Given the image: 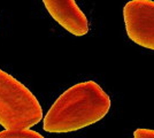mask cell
Masks as SVG:
<instances>
[{
  "instance_id": "6da1fadb",
  "label": "cell",
  "mask_w": 154,
  "mask_h": 138,
  "mask_svg": "<svg viewBox=\"0 0 154 138\" xmlns=\"http://www.w3.org/2000/svg\"><path fill=\"white\" fill-rule=\"evenodd\" d=\"M110 98L94 81L81 82L59 97L44 118V130L68 133L94 124L107 115Z\"/></svg>"
},
{
  "instance_id": "3957f363",
  "label": "cell",
  "mask_w": 154,
  "mask_h": 138,
  "mask_svg": "<svg viewBox=\"0 0 154 138\" xmlns=\"http://www.w3.org/2000/svg\"><path fill=\"white\" fill-rule=\"evenodd\" d=\"M125 31L135 44L154 51V0H130L123 7Z\"/></svg>"
},
{
  "instance_id": "5b68a950",
  "label": "cell",
  "mask_w": 154,
  "mask_h": 138,
  "mask_svg": "<svg viewBox=\"0 0 154 138\" xmlns=\"http://www.w3.org/2000/svg\"><path fill=\"white\" fill-rule=\"evenodd\" d=\"M0 138H45L37 131L31 129H19V130H4L0 131Z\"/></svg>"
},
{
  "instance_id": "277c9868",
  "label": "cell",
  "mask_w": 154,
  "mask_h": 138,
  "mask_svg": "<svg viewBox=\"0 0 154 138\" xmlns=\"http://www.w3.org/2000/svg\"><path fill=\"white\" fill-rule=\"evenodd\" d=\"M44 6L52 17L75 36L89 32V21L75 0H43Z\"/></svg>"
},
{
  "instance_id": "7a4b0ae2",
  "label": "cell",
  "mask_w": 154,
  "mask_h": 138,
  "mask_svg": "<svg viewBox=\"0 0 154 138\" xmlns=\"http://www.w3.org/2000/svg\"><path fill=\"white\" fill-rule=\"evenodd\" d=\"M42 118L43 109L33 93L0 69V125L5 130L30 129Z\"/></svg>"
},
{
  "instance_id": "8992f818",
  "label": "cell",
  "mask_w": 154,
  "mask_h": 138,
  "mask_svg": "<svg viewBox=\"0 0 154 138\" xmlns=\"http://www.w3.org/2000/svg\"><path fill=\"white\" fill-rule=\"evenodd\" d=\"M134 138H154V130L138 128L134 132Z\"/></svg>"
}]
</instances>
